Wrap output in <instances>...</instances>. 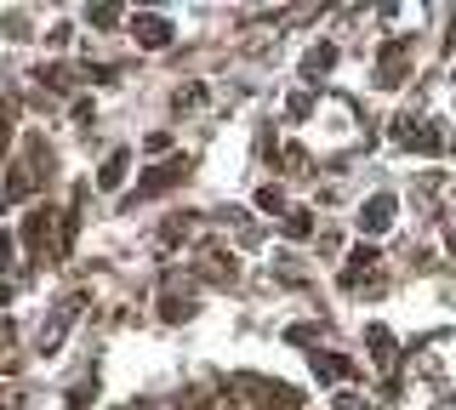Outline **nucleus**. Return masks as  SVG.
Returning a JSON list of instances; mask_svg holds the SVG:
<instances>
[{"instance_id": "nucleus-5", "label": "nucleus", "mask_w": 456, "mask_h": 410, "mask_svg": "<svg viewBox=\"0 0 456 410\" xmlns=\"http://www.w3.org/2000/svg\"><path fill=\"white\" fill-rule=\"evenodd\" d=\"M308 109H314V97H308V92H297L291 103H285V115H291V120H308Z\"/></svg>"}, {"instance_id": "nucleus-1", "label": "nucleus", "mask_w": 456, "mask_h": 410, "mask_svg": "<svg viewBox=\"0 0 456 410\" xmlns=\"http://www.w3.org/2000/svg\"><path fill=\"white\" fill-rule=\"evenodd\" d=\"M394 211H399V200L394 194H370V200L360 205V234H388V222H394Z\"/></svg>"}, {"instance_id": "nucleus-2", "label": "nucleus", "mask_w": 456, "mask_h": 410, "mask_svg": "<svg viewBox=\"0 0 456 410\" xmlns=\"http://www.w3.org/2000/svg\"><path fill=\"white\" fill-rule=\"evenodd\" d=\"M132 35H137V46L160 52V46H171V18H160V12H137V18H132Z\"/></svg>"}, {"instance_id": "nucleus-3", "label": "nucleus", "mask_w": 456, "mask_h": 410, "mask_svg": "<svg viewBox=\"0 0 456 410\" xmlns=\"http://www.w3.org/2000/svg\"><path fill=\"white\" fill-rule=\"evenodd\" d=\"M126 172H132V154H126V149H114L109 160H103V172H97V189H120Z\"/></svg>"}, {"instance_id": "nucleus-8", "label": "nucleus", "mask_w": 456, "mask_h": 410, "mask_svg": "<svg viewBox=\"0 0 456 410\" xmlns=\"http://www.w3.org/2000/svg\"><path fill=\"white\" fill-rule=\"evenodd\" d=\"M285 234H291V239H303V234H308V211H291V229H285Z\"/></svg>"}, {"instance_id": "nucleus-7", "label": "nucleus", "mask_w": 456, "mask_h": 410, "mask_svg": "<svg viewBox=\"0 0 456 410\" xmlns=\"http://www.w3.org/2000/svg\"><path fill=\"white\" fill-rule=\"evenodd\" d=\"M92 23H97V29H109V23H120V12H114V6H97Z\"/></svg>"}, {"instance_id": "nucleus-6", "label": "nucleus", "mask_w": 456, "mask_h": 410, "mask_svg": "<svg viewBox=\"0 0 456 410\" xmlns=\"http://www.w3.org/2000/svg\"><path fill=\"white\" fill-rule=\"evenodd\" d=\"M331 405H337V410H370V405L360 399V393H337V399H331Z\"/></svg>"}, {"instance_id": "nucleus-4", "label": "nucleus", "mask_w": 456, "mask_h": 410, "mask_svg": "<svg viewBox=\"0 0 456 410\" xmlns=\"http://www.w3.org/2000/svg\"><path fill=\"white\" fill-rule=\"evenodd\" d=\"M331 63H337V46H314L308 58H303V75L314 80V75H325V68H331Z\"/></svg>"}, {"instance_id": "nucleus-9", "label": "nucleus", "mask_w": 456, "mask_h": 410, "mask_svg": "<svg viewBox=\"0 0 456 410\" xmlns=\"http://www.w3.org/2000/svg\"><path fill=\"white\" fill-rule=\"evenodd\" d=\"M451 251H456V229H451Z\"/></svg>"}]
</instances>
